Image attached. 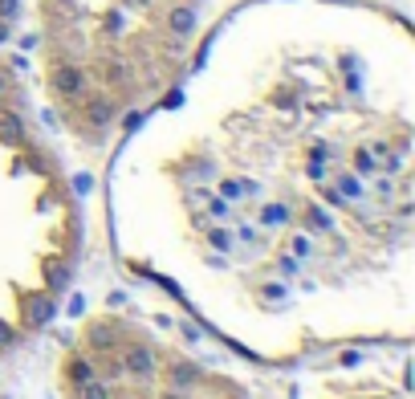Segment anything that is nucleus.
I'll return each mask as SVG.
<instances>
[{
	"instance_id": "7ed1b4c3",
	"label": "nucleus",
	"mask_w": 415,
	"mask_h": 399,
	"mask_svg": "<svg viewBox=\"0 0 415 399\" xmlns=\"http://www.w3.org/2000/svg\"><path fill=\"white\" fill-rule=\"evenodd\" d=\"M21 310H25V318H29L33 326H45L49 318L57 314V306H53L49 298H41V294H29V298H21Z\"/></svg>"
},
{
	"instance_id": "9d476101",
	"label": "nucleus",
	"mask_w": 415,
	"mask_h": 399,
	"mask_svg": "<svg viewBox=\"0 0 415 399\" xmlns=\"http://www.w3.org/2000/svg\"><path fill=\"white\" fill-rule=\"evenodd\" d=\"M70 379H74V383H86V379H94V367L86 358H74V362H70Z\"/></svg>"
},
{
	"instance_id": "2eb2a0df",
	"label": "nucleus",
	"mask_w": 415,
	"mask_h": 399,
	"mask_svg": "<svg viewBox=\"0 0 415 399\" xmlns=\"http://www.w3.org/2000/svg\"><path fill=\"white\" fill-rule=\"evenodd\" d=\"M163 399H187V396H184V391H167Z\"/></svg>"
},
{
	"instance_id": "dca6fc26",
	"label": "nucleus",
	"mask_w": 415,
	"mask_h": 399,
	"mask_svg": "<svg viewBox=\"0 0 415 399\" xmlns=\"http://www.w3.org/2000/svg\"><path fill=\"white\" fill-rule=\"evenodd\" d=\"M0 342H8V326H0Z\"/></svg>"
},
{
	"instance_id": "4468645a",
	"label": "nucleus",
	"mask_w": 415,
	"mask_h": 399,
	"mask_svg": "<svg viewBox=\"0 0 415 399\" xmlns=\"http://www.w3.org/2000/svg\"><path fill=\"white\" fill-rule=\"evenodd\" d=\"M354 163H359V172H370V167H374V155H370V151H359Z\"/></svg>"
},
{
	"instance_id": "9b49d317",
	"label": "nucleus",
	"mask_w": 415,
	"mask_h": 399,
	"mask_svg": "<svg viewBox=\"0 0 415 399\" xmlns=\"http://www.w3.org/2000/svg\"><path fill=\"white\" fill-rule=\"evenodd\" d=\"M0 139H4V143H17V139H21L17 119H0Z\"/></svg>"
},
{
	"instance_id": "ddd939ff",
	"label": "nucleus",
	"mask_w": 415,
	"mask_h": 399,
	"mask_svg": "<svg viewBox=\"0 0 415 399\" xmlns=\"http://www.w3.org/2000/svg\"><path fill=\"white\" fill-rule=\"evenodd\" d=\"M310 228H330V216L318 212V208H310Z\"/></svg>"
},
{
	"instance_id": "f03ea898",
	"label": "nucleus",
	"mask_w": 415,
	"mask_h": 399,
	"mask_svg": "<svg viewBox=\"0 0 415 399\" xmlns=\"http://www.w3.org/2000/svg\"><path fill=\"white\" fill-rule=\"evenodd\" d=\"M53 86L74 98V94H82V90H86V74H82L78 65H57V70H53Z\"/></svg>"
},
{
	"instance_id": "f8f14e48",
	"label": "nucleus",
	"mask_w": 415,
	"mask_h": 399,
	"mask_svg": "<svg viewBox=\"0 0 415 399\" xmlns=\"http://www.w3.org/2000/svg\"><path fill=\"white\" fill-rule=\"evenodd\" d=\"M285 221H289V208H281V204L265 208V224H285Z\"/></svg>"
},
{
	"instance_id": "0eeeda50",
	"label": "nucleus",
	"mask_w": 415,
	"mask_h": 399,
	"mask_svg": "<svg viewBox=\"0 0 415 399\" xmlns=\"http://www.w3.org/2000/svg\"><path fill=\"white\" fill-rule=\"evenodd\" d=\"M78 399H110V387L98 379H86V383H78Z\"/></svg>"
},
{
	"instance_id": "39448f33",
	"label": "nucleus",
	"mask_w": 415,
	"mask_h": 399,
	"mask_svg": "<svg viewBox=\"0 0 415 399\" xmlns=\"http://www.w3.org/2000/svg\"><path fill=\"white\" fill-rule=\"evenodd\" d=\"M167 25H171L175 37H187V33L195 29V12H191V8H175V12L167 17Z\"/></svg>"
},
{
	"instance_id": "f257e3e1",
	"label": "nucleus",
	"mask_w": 415,
	"mask_h": 399,
	"mask_svg": "<svg viewBox=\"0 0 415 399\" xmlns=\"http://www.w3.org/2000/svg\"><path fill=\"white\" fill-rule=\"evenodd\" d=\"M155 367H159V358H155L151 347H142V342H135V347H127V351H123V371H131L135 379H151V375H155Z\"/></svg>"
},
{
	"instance_id": "423d86ee",
	"label": "nucleus",
	"mask_w": 415,
	"mask_h": 399,
	"mask_svg": "<svg viewBox=\"0 0 415 399\" xmlns=\"http://www.w3.org/2000/svg\"><path fill=\"white\" fill-rule=\"evenodd\" d=\"M110 114H114V106H110L106 98H94L90 106H86V119H90L94 127H106V123H110Z\"/></svg>"
},
{
	"instance_id": "20e7f679",
	"label": "nucleus",
	"mask_w": 415,
	"mask_h": 399,
	"mask_svg": "<svg viewBox=\"0 0 415 399\" xmlns=\"http://www.w3.org/2000/svg\"><path fill=\"white\" fill-rule=\"evenodd\" d=\"M204 375H200V367L195 362H171V371H167V383H171V391H187V387H195Z\"/></svg>"
},
{
	"instance_id": "6e6552de",
	"label": "nucleus",
	"mask_w": 415,
	"mask_h": 399,
	"mask_svg": "<svg viewBox=\"0 0 415 399\" xmlns=\"http://www.w3.org/2000/svg\"><path fill=\"white\" fill-rule=\"evenodd\" d=\"M90 347L110 351V347H114V330H110V326H90Z\"/></svg>"
},
{
	"instance_id": "1a4fd4ad",
	"label": "nucleus",
	"mask_w": 415,
	"mask_h": 399,
	"mask_svg": "<svg viewBox=\"0 0 415 399\" xmlns=\"http://www.w3.org/2000/svg\"><path fill=\"white\" fill-rule=\"evenodd\" d=\"M338 196H346V200H359V196H363V183H359L354 176H342V179H338Z\"/></svg>"
}]
</instances>
